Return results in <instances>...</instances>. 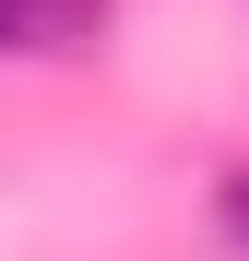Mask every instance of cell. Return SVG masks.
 <instances>
[{"instance_id": "6da1fadb", "label": "cell", "mask_w": 249, "mask_h": 261, "mask_svg": "<svg viewBox=\"0 0 249 261\" xmlns=\"http://www.w3.org/2000/svg\"><path fill=\"white\" fill-rule=\"evenodd\" d=\"M226 238L249 249V178H226Z\"/></svg>"}]
</instances>
